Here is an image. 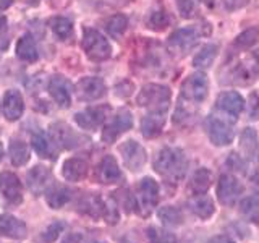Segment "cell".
<instances>
[{
    "label": "cell",
    "mask_w": 259,
    "mask_h": 243,
    "mask_svg": "<svg viewBox=\"0 0 259 243\" xmlns=\"http://www.w3.org/2000/svg\"><path fill=\"white\" fill-rule=\"evenodd\" d=\"M188 208L191 209V213L194 216H198L199 219H209L210 216L214 214V201L210 199L209 196H206V194H196L194 198H191L188 201Z\"/></svg>",
    "instance_id": "22"
},
{
    "label": "cell",
    "mask_w": 259,
    "mask_h": 243,
    "mask_svg": "<svg viewBox=\"0 0 259 243\" xmlns=\"http://www.w3.org/2000/svg\"><path fill=\"white\" fill-rule=\"evenodd\" d=\"M76 93L79 99H83V101H96V99H101L105 94V85L101 78L86 76L78 81Z\"/></svg>",
    "instance_id": "11"
},
{
    "label": "cell",
    "mask_w": 259,
    "mask_h": 243,
    "mask_svg": "<svg viewBox=\"0 0 259 243\" xmlns=\"http://www.w3.org/2000/svg\"><path fill=\"white\" fill-rule=\"evenodd\" d=\"M97 180L105 185L117 183L121 180V172H120L118 164L113 156H105L101 160L99 167H97Z\"/></svg>",
    "instance_id": "19"
},
{
    "label": "cell",
    "mask_w": 259,
    "mask_h": 243,
    "mask_svg": "<svg viewBox=\"0 0 259 243\" xmlns=\"http://www.w3.org/2000/svg\"><path fill=\"white\" fill-rule=\"evenodd\" d=\"M186 167H188V160L182 149L178 148H164L157 154L156 162H154V169L157 172L170 178V180H180L186 174Z\"/></svg>",
    "instance_id": "1"
},
{
    "label": "cell",
    "mask_w": 259,
    "mask_h": 243,
    "mask_svg": "<svg viewBox=\"0 0 259 243\" xmlns=\"http://www.w3.org/2000/svg\"><path fill=\"white\" fill-rule=\"evenodd\" d=\"M120 154H121V157H123V164L130 170H133V172L141 170L143 166L146 164V159H148V156H146V149L140 143L132 141V140L125 141L120 146Z\"/></svg>",
    "instance_id": "8"
},
{
    "label": "cell",
    "mask_w": 259,
    "mask_h": 243,
    "mask_svg": "<svg viewBox=\"0 0 259 243\" xmlns=\"http://www.w3.org/2000/svg\"><path fill=\"white\" fill-rule=\"evenodd\" d=\"M207 243H235V241L229 237H225V235H217V237H212Z\"/></svg>",
    "instance_id": "47"
},
{
    "label": "cell",
    "mask_w": 259,
    "mask_h": 243,
    "mask_svg": "<svg viewBox=\"0 0 259 243\" xmlns=\"http://www.w3.org/2000/svg\"><path fill=\"white\" fill-rule=\"evenodd\" d=\"M249 0H222L224 8L229 12H235V10H240V8L246 7Z\"/></svg>",
    "instance_id": "44"
},
{
    "label": "cell",
    "mask_w": 259,
    "mask_h": 243,
    "mask_svg": "<svg viewBox=\"0 0 259 243\" xmlns=\"http://www.w3.org/2000/svg\"><path fill=\"white\" fill-rule=\"evenodd\" d=\"M148 237H149V243H177V238L172 233L160 230L157 227H151L148 230Z\"/></svg>",
    "instance_id": "37"
},
{
    "label": "cell",
    "mask_w": 259,
    "mask_h": 243,
    "mask_svg": "<svg viewBox=\"0 0 259 243\" xmlns=\"http://www.w3.org/2000/svg\"><path fill=\"white\" fill-rule=\"evenodd\" d=\"M249 118L259 120V94L253 93L249 96Z\"/></svg>",
    "instance_id": "42"
},
{
    "label": "cell",
    "mask_w": 259,
    "mask_h": 243,
    "mask_svg": "<svg viewBox=\"0 0 259 243\" xmlns=\"http://www.w3.org/2000/svg\"><path fill=\"white\" fill-rule=\"evenodd\" d=\"M256 143H257V133L253 128H245L240 136V148L241 151L246 154V156H253V152L256 149Z\"/></svg>",
    "instance_id": "33"
},
{
    "label": "cell",
    "mask_w": 259,
    "mask_h": 243,
    "mask_svg": "<svg viewBox=\"0 0 259 243\" xmlns=\"http://www.w3.org/2000/svg\"><path fill=\"white\" fill-rule=\"evenodd\" d=\"M51 182H52V172L47 167L36 166L28 172V186L36 196L46 191Z\"/></svg>",
    "instance_id": "15"
},
{
    "label": "cell",
    "mask_w": 259,
    "mask_h": 243,
    "mask_svg": "<svg viewBox=\"0 0 259 243\" xmlns=\"http://www.w3.org/2000/svg\"><path fill=\"white\" fill-rule=\"evenodd\" d=\"M26 224L20 219H16L15 216L10 214H4L0 216V233L5 235L8 238H15V240H21L26 237Z\"/></svg>",
    "instance_id": "18"
},
{
    "label": "cell",
    "mask_w": 259,
    "mask_h": 243,
    "mask_svg": "<svg viewBox=\"0 0 259 243\" xmlns=\"http://www.w3.org/2000/svg\"><path fill=\"white\" fill-rule=\"evenodd\" d=\"M198 44V32L194 28H182L177 29L172 36L167 40V51L170 55L177 57H185L191 49Z\"/></svg>",
    "instance_id": "5"
},
{
    "label": "cell",
    "mask_w": 259,
    "mask_h": 243,
    "mask_svg": "<svg viewBox=\"0 0 259 243\" xmlns=\"http://www.w3.org/2000/svg\"><path fill=\"white\" fill-rule=\"evenodd\" d=\"M107 112L109 107H91L83 112H78L75 115V120L81 128L96 130L104 124L105 117H107Z\"/></svg>",
    "instance_id": "14"
},
{
    "label": "cell",
    "mask_w": 259,
    "mask_h": 243,
    "mask_svg": "<svg viewBox=\"0 0 259 243\" xmlns=\"http://www.w3.org/2000/svg\"><path fill=\"white\" fill-rule=\"evenodd\" d=\"M201 2H202V4H206V5H209V7H210V5H212V4H214V0H201Z\"/></svg>",
    "instance_id": "51"
},
{
    "label": "cell",
    "mask_w": 259,
    "mask_h": 243,
    "mask_svg": "<svg viewBox=\"0 0 259 243\" xmlns=\"http://www.w3.org/2000/svg\"><path fill=\"white\" fill-rule=\"evenodd\" d=\"M257 160H259V151H257Z\"/></svg>",
    "instance_id": "53"
},
{
    "label": "cell",
    "mask_w": 259,
    "mask_h": 243,
    "mask_svg": "<svg viewBox=\"0 0 259 243\" xmlns=\"http://www.w3.org/2000/svg\"><path fill=\"white\" fill-rule=\"evenodd\" d=\"M170 102V89L162 85H146L138 94V104L151 110H167Z\"/></svg>",
    "instance_id": "2"
},
{
    "label": "cell",
    "mask_w": 259,
    "mask_h": 243,
    "mask_svg": "<svg viewBox=\"0 0 259 243\" xmlns=\"http://www.w3.org/2000/svg\"><path fill=\"white\" fill-rule=\"evenodd\" d=\"M177 7L180 10L182 16H190L191 12L194 10V0H177Z\"/></svg>",
    "instance_id": "43"
},
{
    "label": "cell",
    "mask_w": 259,
    "mask_h": 243,
    "mask_svg": "<svg viewBox=\"0 0 259 243\" xmlns=\"http://www.w3.org/2000/svg\"><path fill=\"white\" fill-rule=\"evenodd\" d=\"M241 193H243V185L240 183L237 177H233L230 174L221 175L217 182V199L224 206H233Z\"/></svg>",
    "instance_id": "7"
},
{
    "label": "cell",
    "mask_w": 259,
    "mask_h": 243,
    "mask_svg": "<svg viewBox=\"0 0 259 243\" xmlns=\"http://www.w3.org/2000/svg\"><path fill=\"white\" fill-rule=\"evenodd\" d=\"M132 127H133L132 113H130L128 110H120L117 115L112 118L110 124L105 125L104 133H102V140L105 143H113L121 133L128 132Z\"/></svg>",
    "instance_id": "9"
},
{
    "label": "cell",
    "mask_w": 259,
    "mask_h": 243,
    "mask_svg": "<svg viewBox=\"0 0 259 243\" xmlns=\"http://www.w3.org/2000/svg\"><path fill=\"white\" fill-rule=\"evenodd\" d=\"M0 194L10 205H20L23 201V186L20 178L12 172L0 174Z\"/></svg>",
    "instance_id": "10"
},
{
    "label": "cell",
    "mask_w": 259,
    "mask_h": 243,
    "mask_svg": "<svg viewBox=\"0 0 259 243\" xmlns=\"http://www.w3.org/2000/svg\"><path fill=\"white\" fill-rule=\"evenodd\" d=\"M24 110V104H23V97L18 91H7L4 97V115L7 120L15 122L23 115Z\"/></svg>",
    "instance_id": "21"
},
{
    "label": "cell",
    "mask_w": 259,
    "mask_h": 243,
    "mask_svg": "<svg viewBox=\"0 0 259 243\" xmlns=\"http://www.w3.org/2000/svg\"><path fill=\"white\" fill-rule=\"evenodd\" d=\"M254 62H256V68L259 70V51L254 52Z\"/></svg>",
    "instance_id": "50"
},
{
    "label": "cell",
    "mask_w": 259,
    "mask_h": 243,
    "mask_svg": "<svg viewBox=\"0 0 259 243\" xmlns=\"http://www.w3.org/2000/svg\"><path fill=\"white\" fill-rule=\"evenodd\" d=\"M207 91H209V81L206 73L202 71L193 73V75H190L185 79V83L182 86V99L193 105H198L207 97Z\"/></svg>",
    "instance_id": "4"
},
{
    "label": "cell",
    "mask_w": 259,
    "mask_h": 243,
    "mask_svg": "<svg viewBox=\"0 0 259 243\" xmlns=\"http://www.w3.org/2000/svg\"><path fill=\"white\" fill-rule=\"evenodd\" d=\"M243 104H245L243 102V97L235 91H225L219 96V99H217V107L224 113H227V115H230L233 122L237 120V117L241 113Z\"/></svg>",
    "instance_id": "17"
},
{
    "label": "cell",
    "mask_w": 259,
    "mask_h": 243,
    "mask_svg": "<svg viewBox=\"0 0 259 243\" xmlns=\"http://www.w3.org/2000/svg\"><path fill=\"white\" fill-rule=\"evenodd\" d=\"M159 201V185L156 180L146 177L138 185L136 191V209L140 211L143 216L151 214V211L156 208Z\"/></svg>",
    "instance_id": "6"
},
{
    "label": "cell",
    "mask_w": 259,
    "mask_h": 243,
    "mask_svg": "<svg viewBox=\"0 0 259 243\" xmlns=\"http://www.w3.org/2000/svg\"><path fill=\"white\" fill-rule=\"evenodd\" d=\"M102 216L105 219V222L117 224V221H118V205H117V201L113 198H110L104 205V214Z\"/></svg>",
    "instance_id": "39"
},
{
    "label": "cell",
    "mask_w": 259,
    "mask_h": 243,
    "mask_svg": "<svg viewBox=\"0 0 259 243\" xmlns=\"http://www.w3.org/2000/svg\"><path fill=\"white\" fill-rule=\"evenodd\" d=\"M126 26H128V20L125 15H113L112 18H109L107 23H105L107 32L113 37H120L125 32Z\"/></svg>",
    "instance_id": "34"
},
{
    "label": "cell",
    "mask_w": 259,
    "mask_h": 243,
    "mask_svg": "<svg viewBox=\"0 0 259 243\" xmlns=\"http://www.w3.org/2000/svg\"><path fill=\"white\" fill-rule=\"evenodd\" d=\"M51 138H52V141L57 146H62V148H67V149H73L81 141V138L75 132H73V130L68 125H65V124H55V125H52Z\"/></svg>",
    "instance_id": "16"
},
{
    "label": "cell",
    "mask_w": 259,
    "mask_h": 243,
    "mask_svg": "<svg viewBox=\"0 0 259 243\" xmlns=\"http://www.w3.org/2000/svg\"><path fill=\"white\" fill-rule=\"evenodd\" d=\"M32 148L36 149V152L40 157L46 159H55V143L52 141V138H49L46 133H36L32 136Z\"/></svg>",
    "instance_id": "26"
},
{
    "label": "cell",
    "mask_w": 259,
    "mask_h": 243,
    "mask_svg": "<svg viewBox=\"0 0 259 243\" xmlns=\"http://www.w3.org/2000/svg\"><path fill=\"white\" fill-rule=\"evenodd\" d=\"M159 219L162 221V224L170 225V227H177L183 224V213L178 208L174 206H164L159 209L157 213Z\"/></svg>",
    "instance_id": "32"
},
{
    "label": "cell",
    "mask_w": 259,
    "mask_h": 243,
    "mask_svg": "<svg viewBox=\"0 0 259 243\" xmlns=\"http://www.w3.org/2000/svg\"><path fill=\"white\" fill-rule=\"evenodd\" d=\"M16 55L24 62H36L37 60L39 54H37V47H36V43H34V39H32V36L26 34L18 40V44H16Z\"/></svg>",
    "instance_id": "27"
},
{
    "label": "cell",
    "mask_w": 259,
    "mask_h": 243,
    "mask_svg": "<svg viewBox=\"0 0 259 243\" xmlns=\"http://www.w3.org/2000/svg\"><path fill=\"white\" fill-rule=\"evenodd\" d=\"M10 159H12V164L16 167H21L24 166L26 162L29 160V148L26 143L23 141H12L10 144Z\"/></svg>",
    "instance_id": "29"
},
{
    "label": "cell",
    "mask_w": 259,
    "mask_h": 243,
    "mask_svg": "<svg viewBox=\"0 0 259 243\" xmlns=\"http://www.w3.org/2000/svg\"><path fill=\"white\" fill-rule=\"evenodd\" d=\"M210 182H212V175L207 169H198L196 172L193 174L191 180H190V190L194 193V194H204L209 186H210Z\"/></svg>",
    "instance_id": "28"
},
{
    "label": "cell",
    "mask_w": 259,
    "mask_h": 243,
    "mask_svg": "<svg viewBox=\"0 0 259 243\" xmlns=\"http://www.w3.org/2000/svg\"><path fill=\"white\" fill-rule=\"evenodd\" d=\"M34 2H36V0H34Z\"/></svg>",
    "instance_id": "55"
},
{
    "label": "cell",
    "mask_w": 259,
    "mask_h": 243,
    "mask_svg": "<svg viewBox=\"0 0 259 243\" xmlns=\"http://www.w3.org/2000/svg\"><path fill=\"white\" fill-rule=\"evenodd\" d=\"M79 213H83L93 219H99L104 214V202L97 194H86L79 199Z\"/></svg>",
    "instance_id": "24"
},
{
    "label": "cell",
    "mask_w": 259,
    "mask_h": 243,
    "mask_svg": "<svg viewBox=\"0 0 259 243\" xmlns=\"http://www.w3.org/2000/svg\"><path fill=\"white\" fill-rule=\"evenodd\" d=\"M63 230V224L62 222H55V224H52L49 229L42 233V238L47 241V243H52L57 237H59V233Z\"/></svg>",
    "instance_id": "41"
},
{
    "label": "cell",
    "mask_w": 259,
    "mask_h": 243,
    "mask_svg": "<svg viewBox=\"0 0 259 243\" xmlns=\"http://www.w3.org/2000/svg\"><path fill=\"white\" fill-rule=\"evenodd\" d=\"M49 93L52 99L60 105V107H68L71 102V85L67 78L57 75L49 83Z\"/></svg>",
    "instance_id": "13"
},
{
    "label": "cell",
    "mask_w": 259,
    "mask_h": 243,
    "mask_svg": "<svg viewBox=\"0 0 259 243\" xmlns=\"http://www.w3.org/2000/svg\"><path fill=\"white\" fill-rule=\"evenodd\" d=\"M83 241H84L83 233H78V232H75V233H70V235H67V238H65L62 243H83Z\"/></svg>",
    "instance_id": "46"
},
{
    "label": "cell",
    "mask_w": 259,
    "mask_h": 243,
    "mask_svg": "<svg viewBox=\"0 0 259 243\" xmlns=\"http://www.w3.org/2000/svg\"><path fill=\"white\" fill-rule=\"evenodd\" d=\"M71 198V191L63 185H52L47 190V205L54 209L63 208Z\"/></svg>",
    "instance_id": "25"
},
{
    "label": "cell",
    "mask_w": 259,
    "mask_h": 243,
    "mask_svg": "<svg viewBox=\"0 0 259 243\" xmlns=\"http://www.w3.org/2000/svg\"><path fill=\"white\" fill-rule=\"evenodd\" d=\"M2 159H4V146L0 144V160H2Z\"/></svg>",
    "instance_id": "52"
},
{
    "label": "cell",
    "mask_w": 259,
    "mask_h": 243,
    "mask_svg": "<svg viewBox=\"0 0 259 243\" xmlns=\"http://www.w3.org/2000/svg\"><path fill=\"white\" fill-rule=\"evenodd\" d=\"M227 164L230 167H233L235 170H238V172H245V164H243V160L237 156V154H230V159L227 160Z\"/></svg>",
    "instance_id": "45"
},
{
    "label": "cell",
    "mask_w": 259,
    "mask_h": 243,
    "mask_svg": "<svg viewBox=\"0 0 259 243\" xmlns=\"http://www.w3.org/2000/svg\"><path fill=\"white\" fill-rule=\"evenodd\" d=\"M83 49L86 55L94 62H102L107 60L110 54H112V47L107 43L99 31L86 28L84 29V36H83Z\"/></svg>",
    "instance_id": "3"
},
{
    "label": "cell",
    "mask_w": 259,
    "mask_h": 243,
    "mask_svg": "<svg viewBox=\"0 0 259 243\" xmlns=\"http://www.w3.org/2000/svg\"><path fill=\"white\" fill-rule=\"evenodd\" d=\"M215 55H217V46L207 44L201 49V52L196 54V57L193 59V65L196 68H209L212 65Z\"/></svg>",
    "instance_id": "31"
},
{
    "label": "cell",
    "mask_w": 259,
    "mask_h": 243,
    "mask_svg": "<svg viewBox=\"0 0 259 243\" xmlns=\"http://www.w3.org/2000/svg\"><path fill=\"white\" fill-rule=\"evenodd\" d=\"M113 199L117 201L118 206H123L126 213H130L132 208H136V198L128 190H118L115 193V196H113Z\"/></svg>",
    "instance_id": "38"
},
{
    "label": "cell",
    "mask_w": 259,
    "mask_h": 243,
    "mask_svg": "<svg viewBox=\"0 0 259 243\" xmlns=\"http://www.w3.org/2000/svg\"><path fill=\"white\" fill-rule=\"evenodd\" d=\"M96 243H104V241H96Z\"/></svg>",
    "instance_id": "54"
},
{
    "label": "cell",
    "mask_w": 259,
    "mask_h": 243,
    "mask_svg": "<svg viewBox=\"0 0 259 243\" xmlns=\"http://www.w3.org/2000/svg\"><path fill=\"white\" fill-rule=\"evenodd\" d=\"M207 133H209L210 141H212L215 146H227L233 140V128L227 124V122L217 118V117L209 118Z\"/></svg>",
    "instance_id": "12"
},
{
    "label": "cell",
    "mask_w": 259,
    "mask_h": 243,
    "mask_svg": "<svg viewBox=\"0 0 259 243\" xmlns=\"http://www.w3.org/2000/svg\"><path fill=\"white\" fill-rule=\"evenodd\" d=\"M5 18H4V16H0V31H4L5 29Z\"/></svg>",
    "instance_id": "49"
},
{
    "label": "cell",
    "mask_w": 259,
    "mask_h": 243,
    "mask_svg": "<svg viewBox=\"0 0 259 243\" xmlns=\"http://www.w3.org/2000/svg\"><path fill=\"white\" fill-rule=\"evenodd\" d=\"M13 4V0H0V12L5 10V8H8Z\"/></svg>",
    "instance_id": "48"
},
{
    "label": "cell",
    "mask_w": 259,
    "mask_h": 243,
    "mask_svg": "<svg viewBox=\"0 0 259 243\" xmlns=\"http://www.w3.org/2000/svg\"><path fill=\"white\" fill-rule=\"evenodd\" d=\"M52 31L59 39H67L71 36V31H73L71 21L67 18H55L52 21Z\"/></svg>",
    "instance_id": "36"
},
{
    "label": "cell",
    "mask_w": 259,
    "mask_h": 243,
    "mask_svg": "<svg viewBox=\"0 0 259 243\" xmlns=\"http://www.w3.org/2000/svg\"><path fill=\"white\" fill-rule=\"evenodd\" d=\"M164 125H165V110H151V113H148L143 118L141 132L146 138H154L162 132Z\"/></svg>",
    "instance_id": "20"
},
{
    "label": "cell",
    "mask_w": 259,
    "mask_h": 243,
    "mask_svg": "<svg viewBox=\"0 0 259 243\" xmlns=\"http://www.w3.org/2000/svg\"><path fill=\"white\" fill-rule=\"evenodd\" d=\"M259 39V29L257 28H249L246 31H243L241 34L237 36V39H235V47L238 49H249L253 47L256 44V40Z\"/></svg>",
    "instance_id": "35"
},
{
    "label": "cell",
    "mask_w": 259,
    "mask_h": 243,
    "mask_svg": "<svg viewBox=\"0 0 259 243\" xmlns=\"http://www.w3.org/2000/svg\"><path fill=\"white\" fill-rule=\"evenodd\" d=\"M168 24V18L165 12H154L149 18V28L152 29H164Z\"/></svg>",
    "instance_id": "40"
},
{
    "label": "cell",
    "mask_w": 259,
    "mask_h": 243,
    "mask_svg": "<svg viewBox=\"0 0 259 243\" xmlns=\"http://www.w3.org/2000/svg\"><path fill=\"white\" fill-rule=\"evenodd\" d=\"M88 174V162L84 159L73 157L63 164V177L68 182H79Z\"/></svg>",
    "instance_id": "23"
},
{
    "label": "cell",
    "mask_w": 259,
    "mask_h": 243,
    "mask_svg": "<svg viewBox=\"0 0 259 243\" xmlns=\"http://www.w3.org/2000/svg\"><path fill=\"white\" fill-rule=\"evenodd\" d=\"M240 211L249 222L259 224V196H248L241 199Z\"/></svg>",
    "instance_id": "30"
}]
</instances>
